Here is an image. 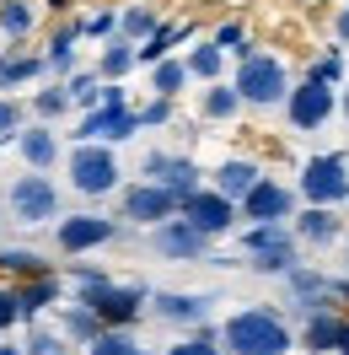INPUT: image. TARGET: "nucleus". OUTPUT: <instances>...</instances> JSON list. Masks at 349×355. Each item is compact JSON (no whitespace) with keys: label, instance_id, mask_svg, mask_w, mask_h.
Masks as SVG:
<instances>
[{"label":"nucleus","instance_id":"1","mask_svg":"<svg viewBox=\"0 0 349 355\" xmlns=\"http://www.w3.org/2000/svg\"><path fill=\"white\" fill-rule=\"evenodd\" d=\"M290 329L280 312L269 307H242L220 323V350L226 355H290Z\"/></svg>","mask_w":349,"mask_h":355},{"label":"nucleus","instance_id":"2","mask_svg":"<svg viewBox=\"0 0 349 355\" xmlns=\"http://www.w3.org/2000/svg\"><path fill=\"white\" fill-rule=\"evenodd\" d=\"M65 178H70L75 194H87V200H108L113 189L124 183V167H118L113 146H102V140H75V151L65 156Z\"/></svg>","mask_w":349,"mask_h":355},{"label":"nucleus","instance_id":"3","mask_svg":"<svg viewBox=\"0 0 349 355\" xmlns=\"http://www.w3.org/2000/svg\"><path fill=\"white\" fill-rule=\"evenodd\" d=\"M6 210H11L17 226L60 221V183H54L48 173H33V167H27V173L11 178V189H6Z\"/></svg>","mask_w":349,"mask_h":355},{"label":"nucleus","instance_id":"4","mask_svg":"<svg viewBox=\"0 0 349 355\" xmlns=\"http://www.w3.org/2000/svg\"><path fill=\"white\" fill-rule=\"evenodd\" d=\"M231 87L242 92L247 108H280L285 97H290V76H285V65L274 54L253 49L247 60H237V81H231Z\"/></svg>","mask_w":349,"mask_h":355},{"label":"nucleus","instance_id":"5","mask_svg":"<svg viewBox=\"0 0 349 355\" xmlns=\"http://www.w3.org/2000/svg\"><path fill=\"white\" fill-rule=\"evenodd\" d=\"M296 194L306 205H349V162L339 151H323V156H306L301 178H296Z\"/></svg>","mask_w":349,"mask_h":355},{"label":"nucleus","instance_id":"6","mask_svg":"<svg viewBox=\"0 0 349 355\" xmlns=\"http://www.w3.org/2000/svg\"><path fill=\"white\" fill-rule=\"evenodd\" d=\"M75 302H87L102 318V329H129V323H140V312H151V291L108 280V286H97V291H81Z\"/></svg>","mask_w":349,"mask_h":355},{"label":"nucleus","instance_id":"7","mask_svg":"<svg viewBox=\"0 0 349 355\" xmlns=\"http://www.w3.org/2000/svg\"><path fill=\"white\" fill-rule=\"evenodd\" d=\"M333 113H339V92L323 87V81H312V76L296 81L290 97H285V124H290V130H306V135H312V130H323Z\"/></svg>","mask_w":349,"mask_h":355},{"label":"nucleus","instance_id":"8","mask_svg":"<svg viewBox=\"0 0 349 355\" xmlns=\"http://www.w3.org/2000/svg\"><path fill=\"white\" fill-rule=\"evenodd\" d=\"M183 221L199 226V232L215 243V237H226V232H237L242 205H237V200H226L220 189H194V194L183 200Z\"/></svg>","mask_w":349,"mask_h":355},{"label":"nucleus","instance_id":"9","mask_svg":"<svg viewBox=\"0 0 349 355\" xmlns=\"http://www.w3.org/2000/svg\"><path fill=\"white\" fill-rule=\"evenodd\" d=\"M177 216H183V200H177L172 189L151 183V178H140V183L124 189V221H134V226H161V221H177Z\"/></svg>","mask_w":349,"mask_h":355},{"label":"nucleus","instance_id":"10","mask_svg":"<svg viewBox=\"0 0 349 355\" xmlns=\"http://www.w3.org/2000/svg\"><path fill=\"white\" fill-rule=\"evenodd\" d=\"M124 226L118 221H108V216H91V210H81V216H65V221L54 226V243H60V253H91V248H102V243H113Z\"/></svg>","mask_w":349,"mask_h":355},{"label":"nucleus","instance_id":"11","mask_svg":"<svg viewBox=\"0 0 349 355\" xmlns=\"http://www.w3.org/2000/svg\"><path fill=\"white\" fill-rule=\"evenodd\" d=\"M151 248L161 253V259H172V264H199V259L210 253V237H204L199 226H188L183 216H177V221L151 226Z\"/></svg>","mask_w":349,"mask_h":355},{"label":"nucleus","instance_id":"12","mask_svg":"<svg viewBox=\"0 0 349 355\" xmlns=\"http://www.w3.org/2000/svg\"><path fill=\"white\" fill-rule=\"evenodd\" d=\"M242 221L263 226V221H296V189H285L280 178H263L258 189L242 200Z\"/></svg>","mask_w":349,"mask_h":355},{"label":"nucleus","instance_id":"13","mask_svg":"<svg viewBox=\"0 0 349 355\" xmlns=\"http://www.w3.org/2000/svg\"><path fill=\"white\" fill-rule=\"evenodd\" d=\"M145 130L140 124V108H91L87 119H81V130H75V140H102V146H118V140H134V135Z\"/></svg>","mask_w":349,"mask_h":355},{"label":"nucleus","instance_id":"14","mask_svg":"<svg viewBox=\"0 0 349 355\" xmlns=\"http://www.w3.org/2000/svg\"><path fill=\"white\" fill-rule=\"evenodd\" d=\"M140 178H151V183H161V189H172L177 200H188L194 189H204V183H199V167L188 162V156H172V151H151L145 162H140Z\"/></svg>","mask_w":349,"mask_h":355},{"label":"nucleus","instance_id":"15","mask_svg":"<svg viewBox=\"0 0 349 355\" xmlns=\"http://www.w3.org/2000/svg\"><path fill=\"white\" fill-rule=\"evenodd\" d=\"M290 232H296V243H306V248H333L344 237V216H339L333 205H306V210H296Z\"/></svg>","mask_w":349,"mask_h":355},{"label":"nucleus","instance_id":"16","mask_svg":"<svg viewBox=\"0 0 349 355\" xmlns=\"http://www.w3.org/2000/svg\"><path fill=\"white\" fill-rule=\"evenodd\" d=\"M151 318L199 329V323L210 318V296H199V291H151Z\"/></svg>","mask_w":349,"mask_h":355},{"label":"nucleus","instance_id":"17","mask_svg":"<svg viewBox=\"0 0 349 355\" xmlns=\"http://www.w3.org/2000/svg\"><path fill=\"white\" fill-rule=\"evenodd\" d=\"M258 183H263V167H258V162H253V156H231V162H220V167H215V183H210V189H220L226 200L242 205Z\"/></svg>","mask_w":349,"mask_h":355},{"label":"nucleus","instance_id":"18","mask_svg":"<svg viewBox=\"0 0 349 355\" xmlns=\"http://www.w3.org/2000/svg\"><path fill=\"white\" fill-rule=\"evenodd\" d=\"M17 151H22V162L33 173H48V167L65 156V146H60V135L48 130V124H27V130L17 135Z\"/></svg>","mask_w":349,"mask_h":355},{"label":"nucleus","instance_id":"19","mask_svg":"<svg viewBox=\"0 0 349 355\" xmlns=\"http://www.w3.org/2000/svg\"><path fill=\"white\" fill-rule=\"evenodd\" d=\"M242 108H247V103H242V92L226 87V81H210V92L199 97V113H204L210 124H226V119H237Z\"/></svg>","mask_w":349,"mask_h":355},{"label":"nucleus","instance_id":"20","mask_svg":"<svg viewBox=\"0 0 349 355\" xmlns=\"http://www.w3.org/2000/svg\"><path fill=\"white\" fill-rule=\"evenodd\" d=\"M339 329H344V318H339V312H317V318H306L301 345L312 355H328V350H339Z\"/></svg>","mask_w":349,"mask_h":355},{"label":"nucleus","instance_id":"21","mask_svg":"<svg viewBox=\"0 0 349 355\" xmlns=\"http://www.w3.org/2000/svg\"><path fill=\"white\" fill-rule=\"evenodd\" d=\"M17 296H22V323H38V312L60 302V280H54V275H38V280L17 286Z\"/></svg>","mask_w":349,"mask_h":355},{"label":"nucleus","instance_id":"22","mask_svg":"<svg viewBox=\"0 0 349 355\" xmlns=\"http://www.w3.org/2000/svg\"><path fill=\"white\" fill-rule=\"evenodd\" d=\"M183 38H188V27H183V22H167V27H156L151 38H145V44L134 49V60H140V65H161V60L172 54V44H183Z\"/></svg>","mask_w":349,"mask_h":355},{"label":"nucleus","instance_id":"23","mask_svg":"<svg viewBox=\"0 0 349 355\" xmlns=\"http://www.w3.org/2000/svg\"><path fill=\"white\" fill-rule=\"evenodd\" d=\"M38 22V11H33V0H0V33L11 38V44H22L27 33Z\"/></svg>","mask_w":349,"mask_h":355},{"label":"nucleus","instance_id":"24","mask_svg":"<svg viewBox=\"0 0 349 355\" xmlns=\"http://www.w3.org/2000/svg\"><path fill=\"white\" fill-rule=\"evenodd\" d=\"M290 237H296V232H290L285 221H263V226H247V232L237 237V248L242 253H269V248L290 243Z\"/></svg>","mask_w":349,"mask_h":355},{"label":"nucleus","instance_id":"25","mask_svg":"<svg viewBox=\"0 0 349 355\" xmlns=\"http://www.w3.org/2000/svg\"><path fill=\"white\" fill-rule=\"evenodd\" d=\"M188 81H194V76H188V60H172V54H167L161 65H151V92L156 97H177Z\"/></svg>","mask_w":349,"mask_h":355},{"label":"nucleus","instance_id":"26","mask_svg":"<svg viewBox=\"0 0 349 355\" xmlns=\"http://www.w3.org/2000/svg\"><path fill=\"white\" fill-rule=\"evenodd\" d=\"M134 49L129 38H108V49H102V60H97V70H102V81H118V76H129L140 60H134Z\"/></svg>","mask_w":349,"mask_h":355},{"label":"nucleus","instance_id":"27","mask_svg":"<svg viewBox=\"0 0 349 355\" xmlns=\"http://www.w3.org/2000/svg\"><path fill=\"white\" fill-rule=\"evenodd\" d=\"M220 70H226V49H220L215 38L188 49V76H194V81H220Z\"/></svg>","mask_w":349,"mask_h":355},{"label":"nucleus","instance_id":"28","mask_svg":"<svg viewBox=\"0 0 349 355\" xmlns=\"http://www.w3.org/2000/svg\"><path fill=\"white\" fill-rule=\"evenodd\" d=\"M75 38H81V27H60V33L48 38L44 65L54 70V76H70V70H75Z\"/></svg>","mask_w":349,"mask_h":355},{"label":"nucleus","instance_id":"29","mask_svg":"<svg viewBox=\"0 0 349 355\" xmlns=\"http://www.w3.org/2000/svg\"><path fill=\"white\" fill-rule=\"evenodd\" d=\"M296 264H301V243L290 237V243L269 248V253H253V264H247V269H258V275H290Z\"/></svg>","mask_w":349,"mask_h":355},{"label":"nucleus","instance_id":"30","mask_svg":"<svg viewBox=\"0 0 349 355\" xmlns=\"http://www.w3.org/2000/svg\"><path fill=\"white\" fill-rule=\"evenodd\" d=\"M60 323H65V339H81V345H91V339L102 334V318H97V312H91L87 302H70Z\"/></svg>","mask_w":349,"mask_h":355},{"label":"nucleus","instance_id":"31","mask_svg":"<svg viewBox=\"0 0 349 355\" xmlns=\"http://www.w3.org/2000/svg\"><path fill=\"white\" fill-rule=\"evenodd\" d=\"M44 60H33V54H0V92L22 87V81H33V76H44Z\"/></svg>","mask_w":349,"mask_h":355},{"label":"nucleus","instance_id":"32","mask_svg":"<svg viewBox=\"0 0 349 355\" xmlns=\"http://www.w3.org/2000/svg\"><path fill=\"white\" fill-rule=\"evenodd\" d=\"M87 355H151V350H145L129 329H102V334L87 345Z\"/></svg>","mask_w":349,"mask_h":355},{"label":"nucleus","instance_id":"33","mask_svg":"<svg viewBox=\"0 0 349 355\" xmlns=\"http://www.w3.org/2000/svg\"><path fill=\"white\" fill-rule=\"evenodd\" d=\"M156 27H161V22H156L151 6H124V17H118V38H129V44H145Z\"/></svg>","mask_w":349,"mask_h":355},{"label":"nucleus","instance_id":"34","mask_svg":"<svg viewBox=\"0 0 349 355\" xmlns=\"http://www.w3.org/2000/svg\"><path fill=\"white\" fill-rule=\"evenodd\" d=\"M167 355H226L220 350V329H210V323H199L188 339H177V345H167Z\"/></svg>","mask_w":349,"mask_h":355},{"label":"nucleus","instance_id":"35","mask_svg":"<svg viewBox=\"0 0 349 355\" xmlns=\"http://www.w3.org/2000/svg\"><path fill=\"white\" fill-rule=\"evenodd\" d=\"M0 269H11V275H27V280L48 275V264L38 259V253H27V248H6V253H0Z\"/></svg>","mask_w":349,"mask_h":355},{"label":"nucleus","instance_id":"36","mask_svg":"<svg viewBox=\"0 0 349 355\" xmlns=\"http://www.w3.org/2000/svg\"><path fill=\"white\" fill-rule=\"evenodd\" d=\"M65 108H75V103H70V87H65V81H60V87H44L38 97H33V113H38V119H60Z\"/></svg>","mask_w":349,"mask_h":355},{"label":"nucleus","instance_id":"37","mask_svg":"<svg viewBox=\"0 0 349 355\" xmlns=\"http://www.w3.org/2000/svg\"><path fill=\"white\" fill-rule=\"evenodd\" d=\"M70 87V103H75V108H102V87H97V76H70L65 81Z\"/></svg>","mask_w":349,"mask_h":355},{"label":"nucleus","instance_id":"38","mask_svg":"<svg viewBox=\"0 0 349 355\" xmlns=\"http://www.w3.org/2000/svg\"><path fill=\"white\" fill-rule=\"evenodd\" d=\"M215 44L226 49V54H237V60H247V54H253V44H247V27H242V22H220V27H215Z\"/></svg>","mask_w":349,"mask_h":355},{"label":"nucleus","instance_id":"39","mask_svg":"<svg viewBox=\"0 0 349 355\" xmlns=\"http://www.w3.org/2000/svg\"><path fill=\"white\" fill-rule=\"evenodd\" d=\"M27 355H65V334H48V329H33L22 339Z\"/></svg>","mask_w":349,"mask_h":355},{"label":"nucleus","instance_id":"40","mask_svg":"<svg viewBox=\"0 0 349 355\" xmlns=\"http://www.w3.org/2000/svg\"><path fill=\"white\" fill-rule=\"evenodd\" d=\"M27 124H22V103L17 97H0V140H17Z\"/></svg>","mask_w":349,"mask_h":355},{"label":"nucleus","instance_id":"41","mask_svg":"<svg viewBox=\"0 0 349 355\" xmlns=\"http://www.w3.org/2000/svg\"><path fill=\"white\" fill-rule=\"evenodd\" d=\"M312 81H323V87H333L339 76H344V54L333 49V54H323V60H312V70H306Z\"/></svg>","mask_w":349,"mask_h":355},{"label":"nucleus","instance_id":"42","mask_svg":"<svg viewBox=\"0 0 349 355\" xmlns=\"http://www.w3.org/2000/svg\"><path fill=\"white\" fill-rule=\"evenodd\" d=\"M17 323H22V296L0 286V329H17Z\"/></svg>","mask_w":349,"mask_h":355},{"label":"nucleus","instance_id":"43","mask_svg":"<svg viewBox=\"0 0 349 355\" xmlns=\"http://www.w3.org/2000/svg\"><path fill=\"white\" fill-rule=\"evenodd\" d=\"M70 280H75V291H97V286H108V269L75 264V269H70Z\"/></svg>","mask_w":349,"mask_h":355},{"label":"nucleus","instance_id":"44","mask_svg":"<svg viewBox=\"0 0 349 355\" xmlns=\"http://www.w3.org/2000/svg\"><path fill=\"white\" fill-rule=\"evenodd\" d=\"M81 33H91V38H113V33H118V17H113V11H97V17L81 22Z\"/></svg>","mask_w":349,"mask_h":355},{"label":"nucleus","instance_id":"45","mask_svg":"<svg viewBox=\"0 0 349 355\" xmlns=\"http://www.w3.org/2000/svg\"><path fill=\"white\" fill-rule=\"evenodd\" d=\"M167 119H172V97H156L140 108V124H167Z\"/></svg>","mask_w":349,"mask_h":355},{"label":"nucleus","instance_id":"46","mask_svg":"<svg viewBox=\"0 0 349 355\" xmlns=\"http://www.w3.org/2000/svg\"><path fill=\"white\" fill-rule=\"evenodd\" d=\"M333 33H339V44H349V6L339 11V17H333Z\"/></svg>","mask_w":349,"mask_h":355},{"label":"nucleus","instance_id":"47","mask_svg":"<svg viewBox=\"0 0 349 355\" xmlns=\"http://www.w3.org/2000/svg\"><path fill=\"white\" fill-rule=\"evenodd\" d=\"M333 355H349V318H344V329H339V350Z\"/></svg>","mask_w":349,"mask_h":355},{"label":"nucleus","instance_id":"48","mask_svg":"<svg viewBox=\"0 0 349 355\" xmlns=\"http://www.w3.org/2000/svg\"><path fill=\"white\" fill-rule=\"evenodd\" d=\"M0 355H27L22 345H11V339H0Z\"/></svg>","mask_w":349,"mask_h":355},{"label":"nucleus","instance_id":"49","mask_svg":"<svg viewBox=\"0 0 349 355\" xmlns=\"http://www.w3.org/2000/svg\"><path fill=\"white\" fill-rule=\"evenodd\" d=\"M339 113H344V119H349V92H339Z\"/></svg>","mask_w":349,"mask_h":355},{"label":"nucleus","instance_id":"50","mask_svg":"<svg viewBox=\"0 0 349 355\" xmlns=\"http://www.w3.org/2000/svg\"><path fill=\"white\" fill-rule=\"evenodd\" d=\"M344 264H349V237H344Z\"/></svg>","mask_w":349,"mask_h":355}]
</instances>
